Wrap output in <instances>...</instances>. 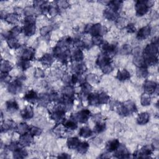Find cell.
Instances as JSON below:
<instances>
[{"label": "cell", "mask_w": 159, "mask_h": 159, "mask_svg": "<svg viewBox=\"0 0 159 159\" xmlns=\"http://www.w3.org/2000/svg\"><path fill=\"white\" fill-rule=\"evenodd\" d=\"M63 124L65 128L69 130H75L78 127L77 121L73 119H69L68 121H64Z\"/></svg>", "instance_id": "19"}, {"label": "cell", "mask_w": 159, "mask_h": 159, "mask_svg": "<svg viewBox=\"0 0 159 159\" xmlns=\"http://www.w3.org/2000/svg\"><path fill=\"white\" fill-rule=\"evenodd\" d=\"M41 62L44 65H51L54 62V58L51 54H46L41 58Z\"/></svg>", "instance_id": "23"}, {"label": "cell", "mask_w": 159, "mask_h": 159, "mask_svg": "<svg viewBox=\"0 0 159 159\" xmlns=\"http://www.w3.org/2000/svg\"><path fill=\"white\" fill-rule=\"evenodd\" d=\"M35 56V50L32 48H27L24 49L22 54L21 59L26 60H32Z\"/></svg>", "instance_id": "8"}, {"label": "cell", "mask_w": 159, "mask_h": 159, "mask_svg": "<svg viewBox=\"0 0 159 159\" xmlns=\"http://www.w3.org/2000/svg\"><path fill=\"white\" fill-rule=\"evenodd\" d=\"M91 114L90 111L88 109H83L79 113L73 115L71 116L72 119H74L75 121H78L80 123H84L88 120Z\"/></svg>", "instance_id": "2"}, {"label": "cell", "mask_w": 159, "mask_h": 159, "mask_svg": "<svg viewBox=\"0 0 159 159\" xmlns=\"http://www.w3.org/2000/svg\"><path fill=\"white\" fill-rule=\"evenodd\" d=\"M118 13H116V12L109 9V8L105 9L104 11V16L109 20L114 21V19L118 18Z\"/></svg>", "instance_id": "18"}, {"label": "cell", "mask_w": 159, "mask_h": 159, "mask_svg": "<svg viewBox=\"0 0 159 159\" xmlns=\"http://www.w3.org/2000/svg\"><path fill=\"white\" fill-rule=\"evenodd\" d=\"M117 78L120 81H126L130 78V73L126 69L119 71L117 75Z\"/></svg>", "instance_id": "20"}, {"label": "cell", "mask_w": 159, "mask_h": 159, "mask_svg": "<svg viewBox=\"0 0 159 159\" xmlns=\"http://www.w3.org/2000/svg\"><path fill=\"white\" fill-rule=\"evenodd\" d=\"M29 131L32 136L41 135V134L42 132V131L41 129L38 128H36V127H32L31 128H29Z\"/></svg>", "instance_id": "40"}, {"label": "cell", "mask_w": 159, "mask_h": 159, "mask_svg": "<svg viewBox=\"0 0 159 159\" xmlns=\"http://www.w3.org/2000/svg\"><path fill=\"white\" fill-rule=\"evenodd\" d=\"M149 120V116L147 113L140 114L137 118V123L139 124H145Z\"/></svg>", "instance_id": "26"}, {"label": "cell", "mask_w": 159, "mask_h": 159, "mask_svg": "<svg viewBox=\"0 0 159 159\" xmlns=\"http://www.w3.org/2000/svg\"><path fill=\"white\" fill-rule=\"evenodd\" d=\"M151 103V97L149 94L145 93L143 94L142 96V104L143 106H146L150 104Z\"/></svg>", "instance_id": "39"}, {"label": "cell", "mask_w": 159, "mask_h": 159, "mask_svg": "<svg viewBox=\"0 0 159 159\" xmlns=\"http://www.w3.org/2000/svg\"><path fill=\"white\" fill-rule=\"evenodd\" d=\"M98 95L97 93H91L89 94L88 100L89 101V104L90 105H97L99 104Z\"/></svg>", "instance_id": "25"}, {"label": "cell", "mask_w": 159, "mask_h": 159, "mask_svg": "<svg viewBox=\"0 0 159 159\" xmlns=\"http://www.w3.org/2000/svg\"><path fill=\"white\" fill-rule=\"evenodd\" d=\"M93 41V43L94 45H100L103 43V38L101 35H96V36H93V38L92 39Z\"/></svg>", "instance_id": "41"}, {"label": "cell", "mask_w": 159, "mask_h": 159, "mask_svg": "<svg viewBox=\"0 0 159 159\" xmlns=\"http://www.w3.org/2000/svg\"><path fill=\"white\" fill-rule=\"evenodd\" d=\"M120 144L118 139H113L112 141H109L106 144V149L108 152H114L118 147L119 146Z\"/></svg>", "instance_id": "13"}, {"label": "cell", "mask_w": 159, "mask_h": 159, "mask_svg": "<svg viewBox=\"0 0 159 159\" xmlns=\"http://www.w3.org/2000/svg\"><path fill=\"white\" fill-rule=\"evenodd\" d=\"M16 129L17 130V132L20 134L21 135H22V134H26L27 131L29 130V127L26 123H21L16 127Z\"/></svg>", "instance_id": "29"}, {"label": "cell", "mask_w": 159, "mask_h": 159, "mask_svg": "<svg viewBox=\"0 0 159 159\" xmlns=\"http://www.w3.org/2000/svg\"><path fill=\"white\" fill-rule=\"evenodd\" d=\"M18 65L22 70H26V69H28L29 67H31L30 61L24 60V59H21Z\"/></svg>", "instance_id": "31"}, {"label": "cell", "mask_w": 159, "mask_h": 159, "mask_svg": "<svg viewBox=\"0 0 159 159\" xmlns=\"http://www.w3.org/2000/svg\"><path fill=\"white\" fill-rule=\"evenodd\" d=\"M28 155V153L25 149L22 148H18L16 151H14V157L21 158H24L26 157Z\"/></svg>", "instance_id": "28"}, {"label": "cell", "mask_w": 159, "mask_h": 159, "mask_svg": "<svg viewBox=\"0 0 159 159\" xmlns=\"http://www.w3.org/2000/svg\"><path fill=\"white\" fill-rule=\"evenodd\" d=\"M122 4H123V2H120V1H113V2H109L108 6L109 8L113 10L114 11L116 12V13H118V11L119 9H121L122 7Z\"/></svg>", "instance_id": "21"}, {"label": "cell", "mask_w": 159, "mask_h": 159, "mask_svg": "<svg viewBox=\"0 0 159 159\" xmlns=\"http://www.w3.org/2000/svg\"><path fill=\"white\" fill-rule=\"evenodd\" d=\"M22 30V29H21V28H20L19 26H15V28H13L9 31L8 35L10 36L15 37V38H16L17 35H18L21 32Z\"/></svg>", "instance_id": "36"}, {"label": "cell", "mask_w": 159, "mask_h": 159, "mask_svg": "<svg viewBox=\"0 0 159 159\" xmlns=\"http://www.w3.org/2000/svg\"><path fill=\"white\" fill-rule=\"evenodd\" d=\"M157 85L155 82L148 81H146L144 84V89L147 94H151L155 92V90H157Z\"/></svg>", "instance_id": "14"}, {"label": "cell", "mask_w": 159, "mask_h": 159, "mask_svg": "<svg viewBox=\"0 0 159 159\" xmlns=\"http://www.w3.org/2000/svg\"><path fill=\"white\" fill-rule=\"evenodd\" d=\"M106 124L105 123H102L101 122H98L96 124V126L94 128V131L96 133H101L105 131Z\"/></svg>", "instance_id": "32"}, {"label": "cell", "mask_w": 159, "mask_h": 159, "mask_svg": "<svg viewBox=\"0 0 159 159\" xmlns=\"http://www.w3.org/2000/svg\"><path fill=\"white\" fill-rule=\"evenodd\" d=\"M79 134L83 137L87 138L92 135V131L88 127H83L80 129Z\"/></svg>", "instance_id": "27"}, {"label": "cell", "mask_w": 159, "mask_h": 159, "mask_svg": "<svg viewBox=\"0 0 159 159\" xmlns=\"http://www.w3.org/2000/svg\"><path fill=\"white\" fill-rule=\"evenodd\" d=\"M81 88H82V90L84 93V94H87V93H88L91 89V85L87 83H84L81 84Z\"/></svg>", "instance_id": "42"}, {"label": "cell", "mask_w": 159, "mask_h": 159, "mask_svg": "<svg viewBox=\"0 0 159 159\" xmlns=\"http://www.w3.org/2000/svg\"><path fill=\"white\" fill-rule=\"evenodd\" d=\"M71 58L74 60L77 61V62H79V61L81 60L83 58V55L81 51L78 48V49H77L74 52H73Z\"/></svg>", "instance_id": "33"}, {"label": "cell", "mask_w": 159, "mask_h": 159, "mask_svg": "<svg viewBox=\"0 0 159 159\" xmlns=\"http://www.w3.org/2000/svg\"><path fill=\"white\" fill-rule=\"evenodd\" d=\"M18 16L16 14H14V13H12V14H8L6 16V17L5 18V19L6 21H7L8 23H11V24H15L16 22L18 21Z\"/></svg>", "instance_id": "30"}, {"label": "cell", "mask_w": 159, "mask_h": 159, "mask_svg": "<svg viewBox=\"0 0 159 159\" xmlns=\"http://www.w3.org/2000/svg\"><path fill=\"white\" fill-rule=\"evenodd\" d=\"M6 109L9 112L13 113L18 111L19 109V106L18 103L15 100H9L6 103Z\"/></svg>", "instance_id": "17"}, {"label": "cell", "mask_w": 159, "mask_h": 159, "mask_svg": "<svg viewBox=\"0 0 159 159\" xmlns=\"http://www.w3.org/2000/svg\"><path fill=\"white\" fill-rule=\"evenodd\" d=\"M138 156L137 157L145 158L147 155H150L152 153V148L150 146H145L139 152H137Z\"/></svg>", "instance_id": "15"}, {"label": "cell", "mask_w": 159, "mask_h": 159, "mask_svg": "<svg viewBox=\"0 0 159 159\" xmlns=\"http://www.w3.org/2000/svg\"><path fill=\"white\" fill-rule=\"evenodd\" d=\"M22 31L26 35L30 36L33 35L35 32V24H25Z\"/></svg>", "instance_id": "12"}, {"label": "cell", "mask_w": 159, "mask_h": 159, "mask_svg": "<svg viewBox=\"0 0 159 159\" xmlns=\"http://www.w3.org/2000/svg\"><path fill=\"white\" fill-rule=\"evenodd\" d=\"M137 75L141 77H146L148 75V71L146 67H141L137 70Z\"/></svg>", "instance_id": "38"}, {"label": "cell", "mask_w": 159, "mask_h": 159, "mask_svg": "<svg viewBox=\"0 0 159 159\" xmlns=\"http://www.w3.org/2000/svg\"><path fill=\"white\" fill-rule=\"evenodd\" d=\"M24 100H26L31 103H35L39 100V97L38 94L33 90L29 91L24 96Z\"/></svg>", "instance_id": "7"}, {"label": "cell", "mask_w": 159, "mask_h": 159, "mask_svg": "<svg viewBox=\"0 0 159 159\" xmlns=\"http://www.w3.org/2000/svg\"><path fill=\"white\" fill-rule=\"evenodd\" d=\"M80 143V140L77 137H71L68 139L67 145L70 149H77L78 145Z\"/></svg>", "instance_id": "22"}, {"label": "cell", "mask_w": 159, "mask_h": 159, "mask_svg": "<svg viewBox=\"0 0 159 159\" xmlns=\"http://www.w3.org/2000/svg\"><path fill=\"white\" fill-rule=\"evenodd\" d=\"M15 128V123L13 121H7L5 122V124L2 125V131L4 129L5 131L11 130Z\"/></svg>", "instance_id": "34"}, {"label": "cell", "mask_w": 159, "mask_h": 159, "mask_svg": "<svg viewBox=\"0 0 159 159\" xmlns=\"http://www.w3.org/2000/svg\"><path fill=\"white\" fill-rule=\"evenodd\" d=\"M13 68V67L11 65V64L8 62V61H2V72H6L8 73L9 71H11Z\"/></svg>", "instance_id": "35"}, {"label": "cell", "mask_w": 159, "mask_h": 159, "mask_svg": "<svg viewBox=\"0 0 159 159\" xmlns=\"http://www.w3.org/2000/svg\"><path fill=\"white\" fill-rule=\"evenodd\" d=\"M111 59L109 57L103 54V55H100L98 57V58L96 64L102 69L103 68H104V67H106L107 65H111Z\"/></svg>", "instance_id": "6"}, {"label": "cell", "mask_w": 159, "mask_h": 159, "mask_svg": "<svg viewBox=\"0 0 159 159\" xmlns=\"http://www.w3.org/2000/svg\"><path fill=\"white\" fill-rule=\"evenodd\" d=\"M21 116L23 119L28 120L31 119L34 116L32 108L31 106H28L21 111Z\"/></svg>", "instance_id": "9"}, {"label": "cell", "mask_w": 159, "mask_h": 159, "mask_svg": "<svg viewBox=\"0 0 159 159\" xmlns=\"http://www.w3.org/2000/svg\"><path fill=\"white\" fill-rule=\"evenodd\" d=\"M21 87H22V78H20L19 79H17L14 82L9 84L8 87V90L10 93L16 94L21 90Z\"/></svg>", "instance_id": "5"}, {"label": "cell", "mask_w": 159, "mask_h": 159, "mask_svg": "<svg viewBox=\"0 0 159 159\" xmlns=\"http://www.w3.org/2000/svg\"><path fill=\"white\" fill-rule=\"evenodd\" d=\"M6 41L8 45L11 48H18L20 47V44L18 42V41L15 37H12L9 35L6 37Z\"/></svg>", "instance_id": "16"}, {"label": "cell", "mask_w": 159, "mask_h": 159, "mask_svg": "<svg viewBox=\"0 0 159 159\" xmlns=\"http://www.w3.org/2000/svg\"><path fill=\"white\" fill-rule=\"evenodd\" d=\"M88 148H89L88 143L87 142H80L79 144L77 149L78 152V153H80L81 154H84L87 152Z\"/></svg>", "instance_id": "24"}, {"label": "cell", "mask_w": 159, "mask_h": 159, "mask_svg": "<svg viewBox=\"0 0 159 159\" xmlns=\"http://www.w3.org/2000/svg\"><path fill=\"white\" fill-rule=\"evenodd\" d=\"M128 31L129 32H131V33H132V32H134L136 31V28L135 26H134V24H128L127 28H126Z\"/></svg>", "instance_id": "43"}, {"label": "cell", "mask_w": 159, "mask_h": 159, "mask_svg": "<svg viewBox=\"0 0 159 159\" xmlns=\"http://www.w3.org/2000/svg\"><path fill=\"white\" fill-rule=\"evenodd\" d=\"M35 75H38V77H43L44 75V72H43V71L41 70V69H38V70H37L36 71V72H35Z\"/></svg>", "instance_id": "44"}, {"label": "cell", "mask_w": 159, "mask_h": 159, "mask_svg": "<svg viewBox=\"0 0 159 159\" xmlns=\"http://www.w3.org/2000/svg\"><path fill=\"white\" fill-rule=\"evenodd\" d=\"M151 31V30L149 26H145L141 29L137 34V38L141 40L146 39L150 35Z\"/></svg>", "instance_id": "10"}, {"label": "cell", "mask_w": 159, "mask_h": 159, "mask_svg": "<svg viewBox=\"0 0 159 159\" xmlns=\"http://www.w3.org/2000/svg\"><path fill=\"white\" fill-rule=\"evenodd\" d=\"M65 3H65H67V2H59V3H60V4H61V3ZM60 6H62V7H63L64 8H65V6H64V5H60Z\"/></svg>", "instance_id": "45"}, {"label": "cell", "mask_w": 159, "mask_h": 159, "mask_svg": "<svg viewBox=\"0 0 159 159\" xmlns=\"http://www.w3.org/2000/svg\"><path fill=\"white\" fill-rule=\"evenodd\" d=\"M102 52L103 54L106 55L110 57L111 55L116 54L117 52V47L114 44H109L107 42H103L102 44Z\"/></svg>", "instance_id": "3"}, {"label": "cell", "mask_w": 159, "mask_h": 159, "mask_svg": "<svg viewBox=\"0 0 159 159\" xmlns=\"http://www.w3.org/2000/svg\"><path fill=\"white\" fill-rule=\"evenodd\" d=\"M99 104L107 103L109 100V97L104 93H102L98 95Z\"/></svg>", "instance_id": "37"}, {"label": "cell", "mask_w": 159, "mask_h": 159, "mask_svg": "<svg viewBox=\"0 0 159 159\" xmlns=\"http://www.w3.org/2000/svg\"><path fill=\"white\" fill-rule=\"evenodd\" d=\"M115 156L118 158H128L129 153L125 147L123 145H120L118 147V149L114 151Z\"/></svg>", "instance_id": "11"}, {"label": "cell", "mask_w": 159, "mask_h": 159, "mask_svg": "<svg viewBox=\"0 0 159 159\" xmlns=\"http://www.w3.org/2000/svg\"><path fill=\"white\" fill-rule=\"evenodd\" d=\"M33 141V136L31 134H24L21 135L19 144L22 147H26L31 145Z\"/></svg>", "instance_id": "4"}, {"label": "cell", "mask_w": 159, "mask_h": 159, "mask_svg": "<svg viewBox=\"0 0 159 159\" xmlns=\"http://www.w3.org/2000/svg\"><path fill=\"white\" fill-rule=\"evenodd\" d=\"M153 2L149 1H138L136 4V14L137 16H142L145 15L150 7L152 6Z\"/></svg>", "instance_id": "1"}]
</instances>
